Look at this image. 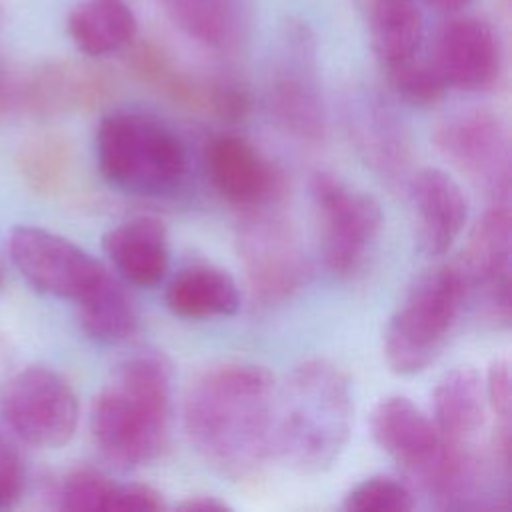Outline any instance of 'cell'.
I'll list each match as a JSON object with an SVG mask.
<instances>
[{
	"instance_id": "d6986e66",
	"label": "cell",
	"mask_w": 512,
	"mask_h": 512,
	"mask_svg": "<svg viewBox=\"0 0 512 512\" xmlns=\"http://www.w3.org/2000/svg\"><path fill=\"white\" fill-rule=\"evenodd\" d=\"M432 422L442 440L460 452L478 450L486 426L488 402L484 378L472 366L448 370L432 392Z\"/></svg>"
},
{
	"instance_id": "ba28073f",
	"label": "cell",
	"mask_w": 512,
	"mask_h": 512,
	"mask_svg": "<svg viewBox=\"0 0 512 512\" xmlns=\"http://www.w3.org/2000/svg\"><path fill=\"white\" fill-rule=\"evenodd\" d=\"M78 398L64 376L30 366L10 376L0 390V416L26 444L64 446L76 432Z\"/></svg>"
},
{
	"instance_id": "f1b7e54d",
	"label": "cell",
	"mask_w": 512,
	"mask_h": 512,
	"mask_svg": "<svg viewBox=\"0 0 512 512\" xmlns=\"http://www.w3.org/2000/svg\"><path fill=\"white\" fill-rule=\"evenodd\" d=\"M384 70L392 90L408 104L426 108V106H436L438 102L444 100L448 86L438 74L432 60L426 62L414 56L406 62H400Z\"/></svg>"
},
{
	"instance_id": "9c48e42d",
	"label": "cell",
	"mask_w": 512,
	"mask_h": 512,
	"mask_svg": "<svg viewBox=\"0 0 512 512\" xmlns=\"http://www.w3.org/2000/svg\"><path fill=\"white\" fill-rule=\"evenodd\" d=\"M128 50L126 62L132 76L188 112L210 116L222 124L242 122L250 114L252 96L246 86L228 78L194 74L150 40L138 44L134 40Z\"/></svg>"
},
{
	"instance_id": "ffe728a7",
	"label": "cell",
	"mask_w": 512,
	"mask_h": 512,
	"mask_svg": "<svg viewBox=\"0 0 512 512\" xmlns=\"http://www.w3.org/2000/svg\"><path fill=\"white\" fill-rule=\"evenodd\" d=\"M102 248L116 272L140 288L160 284L170 266L168 232L154 216H134L110 228Z\"/></svg>"
},
{
	"instance_id": "4dcf8cb0",
	"label": "cell",
	"mask_w": 512,
	"mask_h": 512,
	"mask_svg": "<svg viewBox=\"0 0 512 512\" xmlns=\"http://www.w3.org/2000/svg\"><path fill=\"white\" fill-rule=\"evenodd\" d=\"M26 470L20 452L0 434V510L10 508L24 490Z\"/></svg>"
},
{
	"instance_id": "8992f818",
	"label": "cell",
	"mask_w": 512,
	"mask_h": 512,
	"mask_svg": "<svg viewBox=\"0 0 512 512\" xmlns=\"http://www.w3.org/2000/svg\"><path fill=\"white\" fill-rule=\"evenodd\" d=\"M310 194L320 226V252L336 276L360 272L372 256L380 230V204L330 172H314Z\"/></svg>"
},
{
	"instance_id": "484cf974",
	"label": "cell",
	"mask_w": 512,
	"mask_h": 512,
	"mask_svg": "<svg viewBox=\"0 0 512 512\" xmlns=\"http://www.w3.org/2000/svg\"><path fill=\"white\" fill-rule=\"evenodd\" d=\"M170 20L194 42L216 52L238 44V20L228 0H158Z\"/></svg>"
},
{
	"instance_id": "52a82bcc",
	"label": "cell",
	"mask_w": 512,
	"mask_h": 512,
	"mask_svg": "<svg viewBox=\"0 0 512 512\" xmlns=\"http://www.w3.org/2000/svg\"><path fill=\"white\" fill-rule=\"evenodd\" d=\"M236 244L250 290L260 302H282L308 282V256L296 228L286 218L264 208L248 210Z\"/></svg>"
},
{
	"instance_id": "83f0119b",
	"label": "cell",
	"mask_w": 512,
	"mask_h": 512,
	"mask_svg": "<svg viewBox=\"0 0 512 512\" xmlns=\"http://www.w3.org/2000/svg\"><path fill=\"white\" fill-rule=\"evenodd\" d=\"M122 484L92 468L70 472L58 490L60 508L72 512L118 510Z\"/></svg>"
},
{
	"instance_id": "8fae6325",
	"label": "cell",
	"mask_w": 512,
	"mask_h": 512,
	"mask_svg": "<svg viewBox=\"0 0 512 512\" xmlns=\"http://www.w3.org/2000/svg\"><path fill=\"white\" fill-rule=\"evenodd\" d=\"M510 202L492 200L474 224L462 256L454 262L464 278L468 302L494 326L510 322Z\"/></svg>"
},
{
	"instance_id": "5b68a950",
	"label": "cell",
	"mask_w": 512,
	"mask_h": 512,
	"mask_svg": "<svg viewBox=\"0 0 512 512\" xmlns=\"http://www.w3.org/2000/svg\"><path fill=\"white\" fill-rule=\"evenodd\" d=\"M466 304V284L454 262L420 274L384 332V356L390 370L414 376L436 362Z\"/></svg>"
},
{
	"instance_id": "3957f363",
	"label": "cell",
	"mask_w": 512,
	"mask_h": 512,
	"mask_svg": "<svg viewBox=\"0 0 512 512\" xmlns=\"http://www.w3.org/2000/svg\"><path fill=\"white\" fill-rule=\"evenodd\" d=\"M172 366L156 352H142L118 366L90 410L92 438L102 456L132 470L160 456L168 440Z\"/></svg>"
},
{
	"instance_id": "9a60e30c",
	"label": "cell",
	"mask_w": 512,
	"mask_h": 512,
	"mask_svg": "<svg viewBox=\"0 0 512 512\" xmlns=\"http://www.w3.org/2000/svg\"><path fill=\"white\" fill-rule=\"evenodd\" d=\"M266 104L284 134L310 144L324 138L326 110L314 74L312 48L302 30L290 36L288 52L270 76Z\"/></svg>"
},
{
	"instance_id": "cb8c5ba5",
	"label": "cell",
	"mask_w": 512,
	"mask_h": 512,
	"mask_svg": "<svg viewBox=\"0 0 512 512\" xmlns=\"http://www.w3.org/2000/svg\"><path fill=\"white\" fill-rule=\"evenodd\" d=\"M78 304V320L88 338L100 344H120L138 330V310L132 296L110 274Z\"/></svg>"
},
{
	"instance_id": "e0dca14e",
	"label": "cell",
	"mask_w": 512,
	"mask_h": 512,
	"mask_svg": "<svg viewBox=\"0 0 512 512\" xmlns=\"http://www.w3.org/2000/svg\"><path fill=\"white\" fill-rule=\"evenodd\" d=\"M114 88V76L98 64L56 60L38 66L20 82V106L42 120L90 112L108 102Z\"/></svg>"
},
{
	"instance_id": "7c38bea8",
	"label": "cell",
	"mask_w": 512,
	"mask_h": 512,
	"mask_svg": "<svg viewBox=\"0 0 512 512\" xmlns=\"http://www.w3.org/2000/svg\"><path fill=\"white\" fill-rule=\"evenodd\" d=\"M370 434L406 474L432 494L448 470L454 450L434 422L406 396H386L370 412Z\"/></svg>"
},
{
	"instance_id": "7402d4cb",
	"label": "cell",
	"mask_w": 512,
	"mask_h": 512,
	"mask_svg": "<svg viewBox=\"0 0 512 512\" xmlns=\"http://www.w3.org/2000/svg\"><path fill=\"white\" fill-rule=\"evenodd\" d=\"M74 46L88 58L126 50L138 34V20L126 0H84L66 22Z\"/></svg>"
},
{
	"instance_id": "d4e9b609",
	"label": "cell",
	"mask_w": 512,
	"mask_h": 512,
	"mask_svg": "<svg viewBox=\"0 0 512 512\" xmlns=\"http://www.w3.org/2000/svg\"><path fill=\"white\" fill-rule=\"evenodd\" d=\"M424 20L416 0H372L370 38L384 68L418 56Z\"/></svg>"
},
{
	"instance_id": "836d02e7",
	"label": "cell",
	"mask_w": 512,
	"mask_h": 512,
	"mask_svg": "<svg viewBox=\"0 0 512 512\" xmlns=\"http://www.w3.org/2000/svg\"><path fill=\"white\" fill-rule=\"evenodd\" d=\"M178 510L184 512H228L232 510L224 500H218L216 496H206V494H196V496H188L186 500L176 504Z\"/></svg>"
},
{
	"instance_id": "6da1fadb",
	"label": "cell",
	"mask_w": 512,
	"mask_h": 512,
	"mask_svg": "<svg viewBox=\"0 0 512 512\" xmlns=\"http://www.w3.org/2000/svg\"><path fill=\"white\" fill-rule=\"evenodd\" d=\"M272 374L248 362H224L198 374L184 396V428L200 458L230 480L254 476L274 440Z\"/></svg>"
},
{
	"instance_id": "4fadbf2b",
	"label": "cell",
	"mask_w": 512,
	"mask_h": 512,
	"mask_svg": "<svg viewBox=\"0 0 512 512\" xmlns=\"http://www.w3.org/2000/svg\"><path fill=\"white\" fill-rule=\"evenodd\" d=\"M436 148L492 200L510 202V136L492 110H466L446 118L434 132Z\"/></svg>"
},
{
	"instance_id": "277c9868",
	"label": "cell",
	"mask_w": 512,
	"mask_h": 512,
	"mask_svg": "<svg viewBox=\"0 0 512 512\" xmlns=\"http://www.w3.org/2000/svg\"><path fill=\"white\" fill-rule=\"evenodd\" d=\"M94 148L102 178L122 194L174 198L188 188V150L180 136L154 116L126 110L102 116Z\"/></svg>"
},
{
	"instance_id": "d6a6232c",
	"label": "cell",
	"mask_w": 512,
	"mask_h": 512,
	"mask_svg": "<svg viewBox=\"0 0 512 512\" xmlns=\"http://www.w3.org/2000/svg\"><path fill=\"white\" fill-rule=\"evenodd\" d=\"M14 106H20V84L0 60V116L10 114Z\"/></svg>"
},
{
	"instance_id": "2e32d148",
	"label": "cell",
	"mask_w": 512,
	"mask_h": 512,
	"mask_svg": "<svg viewBox=\"0 0 512 512\" xmlns=\"http://www.w3.org/2000/svg\"><path fill=\"white\" fill-rule=\"evenodd\" d=\"M432 64L448 88L488 92L502 78L504 44L490 22L476 16H458L438 32Z\"/></svg>"
},
{
	"instance_id": "7a4b0ae2",
	"label": "cell",
	"mask_w": 512,
	"mask_h": 512,
	"mask_svg": "<svg viewBox=\"0 0 512 512\" xmlns=\"http://www.w3.org/2000/svg\"><path fill=\"white\" fill-rule=\"evenodd\" d=\"M352 420L354 396L346 372L326 358H310L276 392L272 446L292 470L320 474L344 452Z\"/></svg>"
},
{
	"instance_id": "ac0fdd59",
	"label": "cell",
	"mask_w": 512,
	"mask_h": 512,
	"mask_svg": "<svg viewBox=\"0 0 512 512\" xmlns=\"http://www.w3.org/2000/svg\"><path fill=\"white\" fill-rule=\"evenodd\" d=\"M408 190L422 250L430 256L446 254L468 222L466 192L454 176L436 166L416 170Z\"/></svg>"
},
{
	"instance_id": "e575fe53",
	"label": "cell",
	"mask_w": 512,
	"mask_h": 512,
	"mask_svg": "<svg viewBox=\"0 0 512 512\" xmlns=\"http://www.w3.org/2000/svg\"><path fill=\"white\" fill-rule=\"evenodd\" d=\"M428 6H432L438 12H462L474 4V0H424Z\"/></svg>"
},
{
	"instance_id": "f546056e",
	"label": "cell",
	"mask_w": 512,
	"mask_h": 512,
	"mask_svg": "<svg viewBox=\"0 0 512 512\" xmlns=\"http://www.w3.org/2000/svg\"><path fill=\"white\" fill-rule=\"evenodd\" d=\"M342 508L348 512H408L414 508V496L404 482L376 474L352 486Z\"/></svg>"
},
{
	"instance_id": "30bf717a",
	"label": "cell",
	"mask_w": 512,
	"mask_h": 512,
	"mask_svg": "<svg viewBox=\"0 0 512 512\" xmlns=\"http://www.w3.org/2000/svg\"><path fill=\"white\" fill-rule=\"evenodd\" d=\"M8 252L12 264L32 288L62 300H82L108 274L78 244L36 226L12 228Z\"/></svg>"
},
{
	"instance_id": "5bb4252c",
	"label": "cell",
	"mask_w": 512,
	"mask_h": 512,
	"mask_svg": "<svg viewBox=\"0 0 512 512\" xmlns=\"http://www.w3.org/2000/svg\"><path fill=\"white\" fill-rule=\"evenodd\" d=\"M204 168L212 188L230 204L260 210L286 192V176L256 144L238 134H218L204 150Z\"/></svg>"
},
{
	"instance_id": "4316f807",
	"label": "cell",
	"mask_w": 512,
	"mask_h": 512,
	"mask_svg": "<svg viewBox=\"0 0 512 512\" xmlns=\"http://www.w3.org/2000/svg\"><path fill=\"white\" fill-rule=\"evenodd\" d=\"M74 154L64 136L46 134L30 140L20 154V170L28 186L40 194L58 192L70 178Z\"/></svg>"
},
{
	"instance_id": "44dd1931",
	"label": "cell",
	"mask_w": 512,
	"mask_h": 512,
	"mask_svg": "<svg viewBox=\"0 0 512 512\" xmlns=\"http://www.w3.org/2000/svg\"><path fill=\"white\" fill-rule=\"evenodd\" d=\"M168 310L186 320L226 318L238 312L240 292L234 278L212 264L182 268L164 294Z\"/></svg>"
},
{
	"instance_id": "1f68e13d",
	"label": "cell",
	"mask_w": 512,
	"mask_h": 512,
	"mask_svg": "<svg viewBox=\"0 0 512 512\" xmlns=\"http://www.w3.org/2000/svg\"><path fill=\"white\" fill-rule=\"evenodd\" d=\"M484 392L488 408L500 424H510V364L506 358H496L488 366L484 378Z\"/></svg>"
},
{
	"instance_id": "d590c367",
	"label": "cell",
	"mask_w": 512,
	"mask_h": 512,
	"mask_svg": "<svg viewBox=\"0 0 512 512\" xmlns=\"http://www.w3.org/2000/svg\"><path fill=\"white\" fill-rule=\"evenodd\" d=\"M0 284H2V270H0Z\"/></svg>"
},
{
	"instance_id": "603a6c76",
	"label": "cell",
	"mask_w": 512,
	"mask_h": 512,
	"mask_svg": "<svg viewBox=\"0 0 512 512\" xmlns=\"http://www.w3.org/2000/svg\"><path fill=\"white\" fill-rule=\"evenodd\" d=\"M350 132L362 158L382 176L400 178L410 164V142L396 116L380 102H368L354 116Z\"/></svg>"
}]
</instances>
